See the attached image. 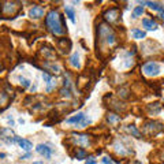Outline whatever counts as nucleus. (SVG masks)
<instances>
[{
    "label": "nucleus",
    "mask_w": 164,
    "mask_h": 164,
    "mask_svg": "<svg viewBox=\"0 0 164 164\" xmlns=\"http://www.w3.org/2000/svg\"><path fill=\"white\" fill-rule=\"evenodd\" d=\"M46 28L49 29V32L55 36H62L64 34V28H63V19H62L60 14L56 10H52L48 12L45 18Z\"/></svg>",
    "instance_id": "f257e3e1"
},
{
    "label": "nucleus",
    "mask_w": 164,
    "mask_h": 164,
    "mask_svg": "<svg viewBox=\"0 0 164 164\" xmlns=\"http://www.w3.org/2000/svg\"><path fill=\"white\" fill-rule=\"evenodd\" d=\"M142 71H144V74L148 75V77H153V75L159 74L160 66H159V63H156V62H148V63H145L142 66Z\"/></svg>",
    "instance_id": "f03ea898"
},
{
    "label": "nucleus",
    "mask_w": 164,
    "mask_h": 164,
    "mask_svg": "<svg viewBox=\"0 0 164 164\" xmlns=\"http://www.w3.org/2000/svg\"><path fill=\"white\" fill-rule=\"evenodd\" d=\"M119 18V8H110V10L104 14V19L107 22H115Z\"/></svg>",
    "instance_id": "7ed1b4c3"
},
{
    "label": "nucleus",
    "mask_w": 164,
    "mask_h": 164,
    "mask_svg": "<svg viewBox=\"0 0 164 164\" xmlns=\"http://www.w3.org/2000/svg\"><path fill=\"white\" fill-rule=\"evenodd\" d=\"M44 15V7L41 6H33L29 11V17L33 19H40Z\"/></svg>",
    "instance_id": "20e7f679"
},
{
    "label": "nucleus",
    "mask_w": 164,
    "mask_h": 164,
    "mask_svg": "<svg viewBox=\"0 0 164 164\" xmlns=\"http://www.w3.org/2000/svg\"><path fill=\"white\" fill-rule=\"evenodd\" d=\"M74 142L77 145L82 146V148H86V146H89L90 141H89V137L86 134H78V136H74Z\"/></svg>",
    "instance_id": "39448f33"
},
{
    "label": "nucleus",
    "mask_w": 164,
    "mask_h": 164,
    "mask_svg": "<svg viewBox=\"0 0 164 164\" xmlns=\"http://www.w3.org/2000/svg\"><path fill=\"white\" fill-rule=\"evenodd\" d=\"M36 150H37V153L43 155L45 159H49L52 156V148H49L48 145H38L36 148Z\"/></svg>",
    "instance_id": "423d86ee"
},
{
    "label": "nucleus",
    "mask_w": 164,
    "mask_h": 164,
    "mask_svg": "<svg viewBox=\"0 0 164 164\" xmlns=\"http://www.w3.org/2000/svg\"><path fill=\"white\" fill-rule=\"evenodd\" d=\"M142 4H146V6H149L150 10L153 11H159V12H164V6H161L160 3H157V1H141V6Z\"/></svg>",
    "instance_id": "0eeeda50"
},
{
    "label": "nucleus",
    "mask_w": 164,
    "mask_h": 164,
    "mask_svg": "<svg viewBox=\"0 0 164 164\" xmlns=\"http://www.w3.org/2000/svg\"><path fill=\"white\" fill-rule=\"evenodd\" d=\"M85 118L86 116L83 114H77V115H74V116H71V118H68L66 122H67V123H75V125H78V127H79V126L82 125V122L85 120Z\"/></svg>",
    "instance_id": "6e6552de"
},
{
    "label": "nucleus",
    "mask_w": 164,
    "mask_h": 164,
    "mask_svg": "<svg viewBox=\"0 0 164 164\" xmlns=\"http://www.w3.org/2000/svg\"><path fill=\"white\" fill-rule=\"evenodd\" d=\"M64 11H66V17H68V19H70L73 23H75V11H74V8H73L71 6H66V7H64Z\"/></svg>",
    "instance_id": "1a4fd4ad"
},
{
    "label": "nucleus",
    "mask_w": 164,
    "mask_h": 164,
    "mask_svg": "<svg viewBox=\"0 0 164 164\" xmlns=\"http://www.w3.org/2000/svg\"><path fill=\"white\" fill-rule=\"evenodd\" d=\"M18 144H19V146H21L23 150H30L33 148V144L30 142V141H28V139H23V138H19V141H18Z\"/></svg>",
    "instance_id": "9d476101"
},
{
    "label": "nucleus",
    "mask_w": 164,
    "mask_h": 164,
    "mask_svg": "<svg viewBox=\"0 0 164 164\" xmlns=\"http://www.w3.org/2000/svg\"><path fill=\"white\" fill-rule=\"evenodd\" d=\"M142 25L145 26L148 30H155V29H157V23L153 21V19H144Z\"/></svg>",
    "instance_id": "9b49d317"
},
{
    "label": "nucleus",
    "mask_w": 164,
    "mask_h": 164,
    "mask_svg": "<svg viewBox=\"0 0 164 164\" xmlns=\"http://www.w3.org/2000/svg\"><path fill=\"white\" fill-rule=\"evenodd\" d=\"M70 64H71L74 68H79V55L78 52H74L70 57Z\"/></svg>",
    "instance_id": "f8f14e48"
},
{
    "label": "nucleus",
    "mask_w": 164,
    "mask_h": 164,
    "mask_svg": "<svg viewBox=\"0 0 164 164\" xmlns=\"http://www.w3.org/2000/svg\"><path fill=\"white\" fill-rule=\"evenodd\" d=\"M145 36H146V33L139 30V29H134L133 30V37L136 40H142V38H145Z\"/></svg>",
    "instance_id": "ddd939ff"
},
{
    "label": "nucleus",
    "mask_w": 164,
    "mask_h": 164,
    "mask_svg": "<svg viewBox=\"0 0 164 164\" xmlns=\"http://www.w3.org/2000/svg\"><path fill=\"white\" fill-rule=\"evenodd\" d=\"M15 8H17V6H15L14 3H7L3 6V11L4 12H8V14H10V12H14Z\"/></svg>",
    "instance_id": "4468645a"
},
{
    "label": "nucleus",
    "mask_w": 164,
    "mask_h": 164,
    "mask_svg": "<svg viewBox=\"0 0 164 164\" xmlns=\"http://www.w3.org/2000/svg\"><path fill=\"white\" fill-rule=\"evenodd\" d=\"M144 14V7L142 6H138V7L134 8V11H133V18H138L139 15Z\"/></svg>",
    "instance_id": "2eb2a0df"
},
{
    "label": "nucleus",
    "mask_w": 164,
    "mask_h": 164,
    "mask_svg": "<svg viewBox=\"0 0 164 164\" xmlns=\"http://www.w3.org/2000/svg\"><path fill=\"white\" fill-rule=\"evenodd\" d=\"M127 130H128V131H130V133H131L133 136H136V137H139V133H138V130H137V128H136V126L130 125V126H128V127H127Z\"/></svg>",
    "instance_id": "dca6fc26"
},
{
    "label": "nucleus",
    "mask_w": 164,
    "mask_h": 164,
    "mask_svg": "<svg viewBox=\"0 0 164 164\" xmlns=\"http://www.w3.org/2000/svg\"><path fill=\"white\" fill-rule=\"evenodd\" d=\"M75 156H77V159H78V160H82V159H85V156H86V153H85V150H78V152H77V155H75Z\"/></svg>",
    "instance_id": "f3484780"
},
{
    "label": "nucleus",
    "mask_w": 164,
    "mask_h": 164,
    "mask_svg": "<svg viewBox=\"0 0 164 164\" xmlns=\"http://www.w3.org/2000/svg\"><path fill=\"white\" fill-rule=\"evenodd\" d=\"M108 120H110V122H112V123H114V122L119 120V116H116V115H115V114H110V115H108Z\"/></svg>",
    "instance_id": "a211bd4d"
},
{
    "label": "nucleus",
    "mask_w": 164,
    "mask_h": 164,
    "mask_svg": "<svg viewBox=\"0 0 164 164\" xmlns=\"http://www.w3.org/2000/svg\"><path fill=\"white\" fill-rule=\"evenodd\" d=\"M19 81H21V85H23L25 86V88H28L29 85H30V81H29V79H26V78H19Z\"/></svg>",
    "instance_id": "6ab92c4d"
},
{
    "label": "nucleus",
    "mask_w": 164,
    "mask_h": 164,
    "mask_svg": "<svg viewBox=\"0 0 164 164\" xmlns=\"http://www.w3.org/2000/svg\"><path fill=\"white\" fill-rule=\"evenodd\" d=\"M85 164H96V160H94V159H93V157L90 156L89 159H88V161H86Z\"/></svg>",
    "instance_id": "aec40b11"
},
{
    "label": "nucleus",
    "mask_w": 164,
    "mask_h": 164,
    "mask_svg": "<svg viewBox=\"0 0 164 164\" xmlns=\"http://www.w3.org/2000/svg\"><path fill=\"white\" fill-rule=\"evenodd\" d=\"M103 163L104 164H112V161L108 160V157H104V159H103Z\"/></svg>",
    "instance_id": "412c9836"
},
{
    "label": "nucleus",
    "mask_w": 164,
    "mask_h": 164,
    "mask_svg": "<svg viewBox=\"0 0 164 164\" xmlns=\"http://www.w3.org/2000/svg\"><path fill=\"white\" fill-rule=\"evenodd\" d=\"M160 18L163 19V23H164V12H161V14H160Z\"/></svg>",
    "instance_id": "4be33fe9"
},
{
    "label": "nucleus",
    "mask_w": 164,
    "mask_h": 164,
    "mask_svg": "<svg viewBox=\"0 0 164 164\" xmlns=\"http://www.w3.org/2000/svg\"><path fill=\"white\" fill-rule=\"evenodd\" d=\"M29 156H30V155H29V153H28V155H25V156H22V159H23V160H25V159H28V157H29Z\"/></svg>",
    "instance_id": "5701e85b"
},
{
    "label": "nucleus",
    "mask_w": 164,
    "mask_h": 164,
    "mask_svg": "<svg viewBox=\"0 0 164 164\" xmlns=\"http://www.w3.org/2000/svg\"><path fill=\"white\" fill-rule=\"evenodd\" d=\"M33 164H44V163H43V161H34Z\"/></svg>",
    "instance_id": "b1692460"
},
{
    "label": "nucleus",
    "mask_w": 164,
    "mask_h": 164,
    "mask_svg": "<svg viewBox=\"0 0 164 164\" xmlns=\"http://www.w3.org/2000/svg\"><path fill=\"white\" fill-rule=\"evenodd\" d=\"M136 164H142V163H139V161H137V163Z\"/></svg>",
    "instance_id": "393cba45"
}]
</instances>
